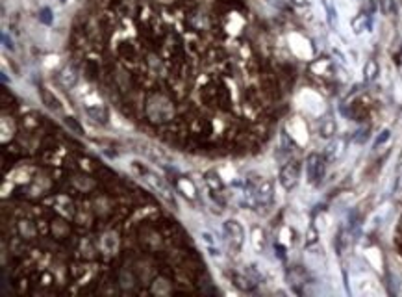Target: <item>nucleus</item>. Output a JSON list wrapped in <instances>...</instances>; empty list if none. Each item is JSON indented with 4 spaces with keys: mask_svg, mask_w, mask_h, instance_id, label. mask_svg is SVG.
Wrapping results in <instances>:
<instances>
[{
    "mask_svg": "<svg viewBox=\"0 0 402 297\" xmlns=\"http://www.w3.org/2000/svg\"><path fill=\"white\" fill-rule=\"evenodd\" d=\"M134 169L139 173L143 177V180L147 182V184L152 186V190H156L158 193H160V197L165 201V203H169V205L176 206V201H174V195H172V190H171L169 186H167V182L163 180L162 177H158L156 173H152V171H148L147 167H141L137 162H134Z\"/></svg>",
    "mask_w": 402,
    "mask_h": 297,
    "instance_id": "nucleus-1",
    "label": "nucleus"
},
{
    "mask_svg": "<svg viewBox=\"0 0 402 297\" xmlns=\"http://www.w3.org/2000/svg\"><path fill=\"white\" fill-rule=\"evenodd\" d=\"M326 171V156L319 154V152H311L306 160V175H308V182L311 186H319L321 180L325 177Z\"/></svg>",
    "mask_w": 402,
    "mask_h": 297,
    "instance_id": "nucleus-2",
    "label": "nucleus"
},
{
    "mask_svg": "<svg viewBox=\"0 0 402 297\" xmlns=\"http://www.w3.org/2000/svg\"><path fill=\"white\" fill-rule=\"evenodd\" d=\"M223 230H225L228 247L232 249L233 253H239L241 247H243V243H245V230H243V226H241L239 221H235V220L225 221Z\"/></svg>",
    "mask_w": 402,
    "mask_h": 297,
    "instance_id": "nucleus-3",
    "label": "nucleus"
},
{
    "mask_svg": "<svg viewBox=\"0 0 402 297\" xmlns=\"http://www.w3.org/2000/svg\"><path fill=\"white\" fill-rule=\"evenodd\" d=\"M298 178H300V163L289 162V163H286L282 169H280L278 182H280V186H282L284 190L289 191L298 184Z\"/></svg>",
    "mask_w": 402,
    "mask_h": 297,
    "instance_id": "nucleus-4",
    "label": "nucleus"
},
{
    "mask_svg": "<svg viewBox=\"0 0 402 297\" xmlns=\"http://www.w3.org/2000/svg\"><path fill=\"white\" fill-rule=\"evenodd\" d=\"M275 199V190L271 180H261L260 186L254 190V203L258 206H269Z\"/></svg>",
    "mask_w": 402,
    "mask_h": 297,
    "instance_id": "nucleus-5",
    "label": "nucleus"
},
{
    "mask_svg": "<svg viewBox=\"0 0 402 297\" xmlns=\"http://www.w3.org/2000/svg\"><path fill=\"white\" fill-rule=\"evenodd\" d=\"M350 28L356 36H360L363 32L373 28V15L369 11H360L358 15H354V19L350 21Z\"/></svg>",
    "mask_w": 402,
    "mask_h": 297,
    "instance_id": "nucleus-6",
    "label": "nucleus"
},
{
    "mask_svg": "<svg viewBox=\"0 0 402 297\" xmlns=\"http://www.w3.org/2000/svg\"><path fill=\"white\" fill-rule=\"evenodd\" d=\"M39 93H41L43 104L49 108V110H52V112H59V110H61V102L57 100V97L54 95V93L49 91L47 87H41V89H39Z\"/></svg>",
    "mask_w": 402,
    "mask_h": 297,
    "instance_id": "nucleus-7",
    "label": "nucleus"
},
{
    "mask_svg": "<svg viewBox=\"0 0 402 297\" xmlns=\"http://www.w3.org/2000/svg\"><path fill=\"white\" fill-rule=\"evenodd\" d=\"M57 80L61 82L63 87H69V89L74 87L78 82V74H76V71H74V67H69V65H67L63 71L57 74Z\"/></svg>",
    "mask_w": 402,
    "mask_h": 297,
    "instance_id": "nucleus-8",
    "label": "nucleus"
},
{
    "mask_svg": "<svg viewBox=\"0 0 402 297\" xmlns=\"http://www.w3.org/2000/svg\"><path fill=\"white\" fill-rule=\"evenodd\" d=\"M204 182L213 193H221V191L225 190V184H223L221 177L217 175V171H208L204 175Z\"/></svg>",
    "mask_w": 402,
    "mask_h": 297,
    "instance_id": "nucleus-9",
    "label": "nucleus"
},
{
    "mask_svg": "<svg viewBox=\"0 0 402 297\" xmlns=\"http://www.w3.org/2000/svg\"><path fill=\"white\" fill-rule=\"evenodd\" d=\"M378 74H380V65H378V62L376 60H367V64L363 65V80L365 82H374L376 78H378Z\"/></svg>",
    "mask_w": 402,
    "mask_h": 297,
    "instance_id": "nucleus-10",
    "label": "nucleus"
},
{
    "mask_svg": "<svg viewBox=\"0 0 402 297\" xmlns=\"http://www.w3.org/2000/svg\"><path fill=\"white\" fill-rule=\"evenodd\" d=\"M336 132H338V125H336V121L334 119H325L323 123H321V128H319V134L323 136V138H332V136H336Z\"/></svg>",
    "mask_w": 402,
    "mask_h": 297,
    "instance_id": "nucleus-11",
    "label": "nucleus"
},
{
    "mask_svg": "<svg viewBox=\"0 0 402 297\" xmlns=\"http://www.w3.org/2000/svg\"><path fill=\"white\" fill-rule=\"evenodd\" d=\"M232 279L235 281V284L239 286L241 290H254V286L256 284L248 279V277H243V275H237V273H233L232 275Z\"/></svg>",
    "mask_w": 402,
    "mask_h": 297,
    "instance_id": "nucleus-12",
    "label": "nucleus"
},
{
    "mask_svg": "<svg viewBox=\"0 0 402 297\" xmlns=\"http://www.w3.org/2000/svg\"><path fill=\"white\" fill-rule=\"evenodd\" d=\"M63 123H65V127L69 128V130H72L76 136H84V127H82L74 117H69V115H67L63 119Z\"/></svg>",
    "mask_w": 402,
    "mask_h": 297,
    "instance_id": "nucleus-13",
    "label": "nucleus"
},
{
    "mask_svg": "<svg viewBox=\"0 0 402 297\" xmlns=\"http://www.w3.org/2000/svg\"><path fill=\"white\" fill-rule=\"evenodd\" d=\"M252 241H254V245L258 251H263V230L261 228H258V226H254L252 228Z\"/></svg>",
    "mask_w": 402,
    "mask_h": 297,
    "instance_id": "nucleus-14",
    "label": "nucleus"
},
{
    "mask_svg": "<svg viewBox=\"0 0 402 297\" xmlns=\"http://www.w3.org/2000/svg\"><path fill=\"white\" fill-rule=\"evenodd\" d=\"M323 4L326 6V11H328V21H330L332 26H336V21H338V17H336V9H334V6L330 4V0H323Z\"/></svg>",
    "mask_w": 402,
    "mask_h": 297,
    "instance_id": "nucleus-15",
    "label": "nucleus"
},
{
    "mask_svg": "<svg viewBox=\"0 0 402 297\" xmlns=\"http://www.w3.org/2000/svg\"><path fill=\"white\" fill-rule=\"evenodd\" d=\"M367 140H369V128H361V130H358V132H356V136H354L352 138V142L354 143H365Z\"/></svg>",
    "mask_w": 402,
    "mask_h": 297,
    "instance_id": "nucleus-16",
    "label": "nucleus"
},
{
    "mask_svg": "<svg viewBox=\"0 0 402 297\" xmlns=\"http://www.w3.org/2000/svg\"><path fill=\"white\" fill-rule=\"evenodd\" d=\"M389 138H391V130H389V128H384V130H382V132H380V136L376 138V142H374V148H378V147H380V145H382V143L388 142Z\"/></svg>",
    "mask_w": 402,
    "mask_h": 297,
    "instance_id": "nucleus-17",
    "label": "nucleus"
},
{
    "mask_svg": "<svg viewBox=\"0 0 402 297\" xmlns=\"http://www.w3.org/2000/svg\"><path fill=\"white\" fill-rule=\"evenodd\" d=\"M39 21L43 22V24H52V11H50L49 7H43L41 11H39Z\"/></svg>",
    "mask_w": 402,
    "mask_h": 297,
    "instance_id": "nucleus-18",
    "label": "nucleus"
},
{
    "mask_svg": "<svg viewBox=\"0 0 402 297\" xmlns=\"http://www.w3.org/2000/svg\"><path fill=\"white\" fill-rule=\"evenodd\" d=\"M317 228L315 226H310V230H308V234H306V245H313V243H317Z\"/></svg>",
    "mask_w": 402,
    "mask_h": 297,
    "instance_id": "nucleus-19",
    "label": "nucleus"
},
{
    "mask_svg": "<svg viewBox=\"0 0 402 297\" xmlns=\"http://www.w3.org/2000/svg\"><path fill=\"white\" fill-rule=\"evenodd\" d=\"M289 4H291V6L298 7V9H302V7L310 6V2H308V0H289Z\"/></svg>",
    "mask_w": 402,
    "mask_h": 297,
    "instance_id": "nucleus-20",
    "label": "nucleus"
},
{
    "mask_svg": "<svg viewBox=\"0 0 402 297\" xmlns=\"http://www.w3.org/2000/svg\"><path fill=\"white\" fill-rule=\"evenodd\" d=\"M200 236H202V241H204L208 247H210V245H215V240H213V236L210 232H202Z\"/></svg>",
    "mask_w": 402,
    "mask_h": 297,
    "instance_id": "nucleus-21",
    "label": "nucleus"
},
{
    "mask_svg": "<svg viewBox=\"0 0 402 297\" xmlns=\"http://www.w3.org/2000/svg\"><path fill=\"white\" fill-rule=\"evenodd\" d=\"M2 43H4V47L9 50H13V41H11V37H7V34H2Z\"/></svg>",
    "mask_w": 402,
    "mask_h": 297,
    "instance_id": "nucleus-22",
    "label": "nucleus"
},
{
    "mask_svg": "<svg viewBox=\"0 0 402 297\" xmlns=\"http://www.w3.org/2000/svg\"><path fill=\"white\" fill-rule=\"evenodd\" d=\"M276 251H278V256H280V258H286V253H284L282 245H276Z\"/></svg>",
    "mask_w": 402,
    "mask_h": 297,
    "instance_id": "nucleus-23",
    "label": "nucleus"
},
{
    "mask_svg": "<svg viewBox=\"0 0 402 297\" xmlns=\"http://www.w3.org/2000/svg\"><path fill=\"white\" fill-rule=\"evenodd\" d=\"M397 64L402 65V49L399 50V54H397Z\"/></svg>",
    "mask_w": 402,
    "mask_h": 297,
    "instance_id": "nucleus-24",
    "label": "nucleus"
},
{
    "mask_svg": "<svg viewBox=\"0 0 402 297\" xmlns=\"http://www.w3.org/2000/svg\"><path fill=\"white\" fill-rule=\"evenodd\" d=\"M59 2H67V0H59Z\"/></svg>",
    "mask_w": 402,
    "mask_h": 297,
    "instance_id": "nucleus-25",
    "label": "nucleus"
}]
</instances>
